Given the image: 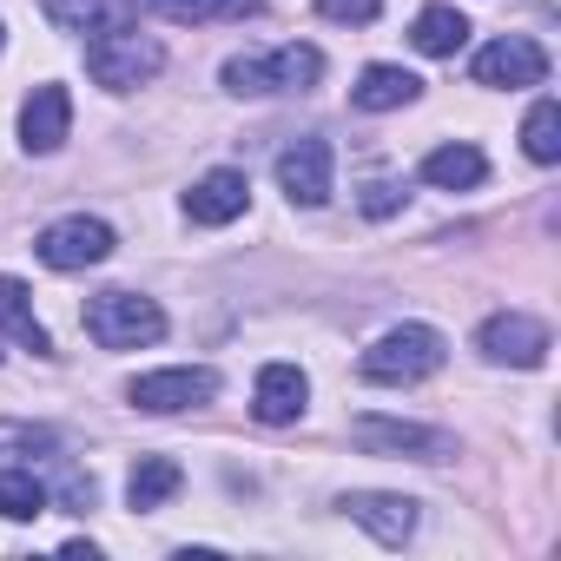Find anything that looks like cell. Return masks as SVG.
Listing matches in <instances>:
<instances>
[{
	"label": "cell",
	"mask_w": 561,
	"mask_h": 561,
	"mask_svg": "<svg viewBox=\"0 0 561 561\" xmlns=\"http://www.w3.org/2000/svg\"><path fill=\"white\" fill-rule=\"evenodd\" d=\"M443 357H449L443 331H430V324H397V331H383V337L364 351L357 370H364L370 383H423V377L443 370Z\"/></svg>",
	"instance_id": "obj_1"
},
{
	"label": "cell",
	"mask_w": 561,
	"mask_h": 561,
	"mask_svg": "<svg viewBox=\"0 0 561 561\" xmlns=\"http://www.w3.org/2000/svg\"><path fill=\"white\" fill-rule=\"evenodd\" d=\"M324 80V54L318 47H277V54H238L225 60V87L231 93H298Z\"/></svg>",
	"instance_id": "obj_2"
},
{
	"label": "cell",
	"mask_w": 561,
	"mask_h": 561,
	"mask_svg": "<svg viewBox=\"0 0 561 561\" xmlns=\"http://www.w3.org/2000/svg\"><path fill=\"white\" fill-rule=\"evenodd\" d=\"M87 337L100 351H139V344H159L165 337V311L139 291H100L87 305Z\"/></svg>",
	"instance_id": "obj_3"
},
{
	"label": "cell",
	"mask_w": 561,
	"mask_h": 561,
	"mask_svg": "<svg viewBox=\"0 0 561 561\" xmlns=\"http://www.w3.org/2000/svg\"><path fill=\"white\" fill-rule=\"evenodd\" d=\"M159 67H165V47H159L152 34H133V27H119V34H100V41L87 47V73H93L106 93H126V87L152 80Z\"/></svg>",
	"instance_id": "obj_4"
},
{
	"label": "cell",
	"mask_w": 561,
	"mask_h": 561,
	"mask_svg": "<svg viewBox=\"0 0 561 561\" xmlns=\"http://www.w3.org/2000/svg\"><path fill=\"white\" fill-rule=\"evenodd\" d=\"M126 397H133V410H146V416H179V410H198V403L218 397V370H198V364L152 370V377H133Z\"/></svg>",
	"instance_id": "obj_5"
},
{
	"label": "cell",
	"mask_w": 561,
	"mask_h": 561,
	"mask_svg": "<svg viewBox=\"0 0 561 561\" xmlns=\"http://www.w3.org/2000/svg\"><path fill=\"white\" fill-rule=\"evenodd\" d=\"M351 443L370 449V456H410V462H449L456 443L443 430H423V423H397V416H357L351 423Z\"/></svg>",
	"instance_id": "obj_6"
},
{
	"label": "cell",
	"mask_w": 561,
	"mask_h": 561,
	"mask_svg": "<svg viewBox=\"0 0 561 561\" xmlns=\"http://www.w3.org/2000/svg\"><path fill=\"white\" fill-rule=\"evenodd\" d=\"M41 264H54V271H87V264H106L113 257V225L106 218H60V225H47L41 231Z\"/></svg>",
	"instance_id": "obj_7"
},
{
	"label": "cell",
	"mask_w": 561,
	"mask_h": 561,
	"mask_svg": "<svg viewBox=\"0 0 561 561\" xmlns=\"http://www.w3.org/2000/svg\"><path fill=\"white\" fill-rule=\"evenodd\" d=\"M476 351L489 364H515V370H541L548 364V324L541 318H522V311H502L476 331Z\"/></svg>",
	"instance_id": "obj_8"
},
{
	"label": "cell",
	"mask_w": 561,
	"mask_h": 561,
	"mask_svg": "<svg viewBox=\"0 0 561 561\" xmlns=\"http://www.w3.org/2000/svg\"><path fill=\"white\" fill-rule=\"evenodd\" d=\"M548 80V54L528 34H502L476 54V87H541Z\"/></svg>",
	"instance_id": "obj_9"
},
{
	"label": "cell",
	"mask_w": 561,
	"mask_h": 561,
	"mask_svg": "<svg viewBox=\"0 0 561 561\" xmlns=\"http://www.w3.org/2000/svg\"><path fill=\"white\" fill-rule=\"evenodd\" d=\"M277 185H285L291 205L318 211V205L331 198V146H324V139H298V146H285V152H277Z\"/></svg>",
	"instance_id": "obj_10"
},
{
	"label": "cell",
	"mask_w": 561,
	"mask_h": 561,
	"mask_svg": "<svg viewBox=\"0 0 561 561\" xmlns=\"http://www.w3.org/2000/svg\"><path fill=\"white\" fill-rule=\"evenodd\" d=\"M351 522H364L383 548H403L410 535H416V502L410 495H383V489H357V495H344L337 502Z\"/></svg>",
	"instance_id": "obj_11"
},
{
	"label": "cell",
	"mask_w": 561,
	"mask_h": 561,
	"mask_svg": "<svg viewBox=\"0 0 561 561\" xmlns=\"http://www.w3.org/2000/svg\"><path fill=\"white\" fill-rule=\"evenodd\" d=\"M41 14L60 27V34H119V27H133L139 21V8H133V0H41Z\"/></svg>",
	"instance_id": "obj_12"
},
{
	"label": "cell",
	"mask_w": 561,
	"mask_h": 561,
	"mask_svg": "<svg viewBox=\"0 0 561 561\" xmlns=\"http://www.w3.org/2000/svg\"><path fill=\"white\" fill-rule=\"evenodd\" d=\"M73 133V100L67 87H34V100L21 106V146L27 152H60Z\"/></svg>",
	"instance_id": "obj_13"
},
{
	"label": "cell",
	"mask_w": 561,
	"mask_h": 561,
	"mask_svg": "<svg viewBox=\"0 0 561 561\" xmlns=\"http://www.w3.org/2000/svg\"><path fill=\"white\" fill-rule=\"evenodd\" d=\"M244 205H251V185H244V172H231V165L205 172V179L185 192V218H192V225H231Z\"/></svg>",
	"instance_id": "obj_14"
},
{
	"label": "cell",
	"mask_w": 561,
	"mask_h": 561,
	"mask_svg": "<svg viewBox=\"0 0 561 561\" xmlns=\"http://www.w3.org/2000/svg\"><path fill=\"white\" fill-rule=\"evenodd\" d=\"M305 397H311V383H305V370L298 364H264L257 370V397H251V410H257V423H298L305 416Z\"/></svg>",
	"instance_id": "obj_15"
},
{
	"label": "cell",
	"mask_w": 561,
	"mask_h": 561,
	"mask_svg": "<svg viewBox=\"0 0 561 561\" xmlns=\"http://www.w3.org/2000/svg\"><path fill=\"white\" fill-rule=\"evenodd\" d=\"M416 93H423L416 73H403V67H364L357 87H351V106H364V113H397V106H410Z\"/></svg>",
	"instance_id": "obj_16"
},
{
	"label": "cell",
	"mask_w": 561,
	"mask_h": 561,
	"mask_svg": "<svg viewBox=\"0 0 561 561\" xmlns=\"http://www.w3.org/2000/svg\"><path fill=\"white\" fill-rule=\"evenodd\" d=\"M423 179H430L436 192H469V185L489 179V159H482L469 139H456V146H436V152L423 159Z\"/></svg>",
	"instance_id": "obj_17"
},
{
	"label": "cell",
	"mask_w": 561,
	"mask_h": 561,
	"mask_svg": "<svg viewBox=\"0 0 561 561\" xmlns=\"http://www.w3.org/2000/svg\"><path fill=\"white\" fill-rule=\"evenodd\" d=\"M179 489H185V469H179L172 456H139L133 476H126V502H133V508H165Z\"/></svg>",
	"instance_id": "obj_18"
},
{
	"label": "cell",
	"mask_w": 561,
	"mask_h": 561,
	"mask_svg": "<svg viewBox=\"0 0 561 561\" xmlns=\"http://www.w3.org/2000/svg\"><path fill=\"white\" fill-rule=\"evenodd\" d=\"M0 331L21 337L34 357H47V351H54V337H47V331H41V318H34V291L21 285V277H0Z\"/></svg>",
	"instance_id": "obj_19"
},
{
	"label": "cell",
	"mask_w": 561,
	"mask_h": 561,
	"mask_svg": "<svg viewBox=\"0 0 561 561\" xmlns=\"http://www.w3.org/2000/svg\"><path fill=\"white\" fill-rule=\"evenodd\" d=\"M410 41H416V54L449 60V54L469 41V21H462L456 8H423V14H416V27H410Z\"/></svg>",
	"instance_id": "obj_20"
},
{
	"label": "cell",
	"mask_w": 561,
	"mask_h": 561,
	"mask_svg": "<svg viewBox=\"0 0 561 561\" xmlns=\"http://www.w3.org/2000/svg\"><path fill=\"white\" fill-rule=\"evenodd\" d=\"M0 515L8 522H41L47 515V482L34 469H0Z\"/></svg>",
	"instance_id": "obj_21"
},
{
	"label": "cell",
	"mask_w": 561,
	"mask_h": 561,
	"mask_svg": "<svg viewBox=\"0 0 561 561\" xmlns=\"http://www.w3.org/2000/svg\"><path fill=\"white\" fill-rule=\"evenodd\" d=\"M522 152H528L535 165H554V159H561V106H554V100H535V106H528V119H522Z\"/></svg>",
	"instance_id": "obj_22"
},
{
	"label": "cell",
	"mask_w": 561,
	"mask_h": 561,
	"mask_svg": "<svg viewBox=\"0 0 561 561\" xmlns=\"http://www.w3.org/2000/svg\"><path fill=\"white\" fill-rule=\"evenodd\" d=\"M152 8L165 14V21H251L264 0H152Z\"/></svg>",
	"instance_id": "obj_23"
},
{
	"label": "cell",
	"mask_w": 561,
	"mask_h": 561,
	"mask_svg": "<svg viewBox=\"0 0 561 561\" xmlns=\"http://www.w3.org/2000/svg\"><path fill=\"white\" fill-rule=\"evenodd\" d=\"M318 14L337 21V27H370L383 14V0H318Z\"/></svg>",
	"instance_id": "obj_24"
},
{
	"label": "cell",
	"mask_w": 561,
	"mask_h": 561,
	"mask_svg": "<svg viewBox=\"0 0 561 561\" xmlns=\"http://www.w3.org/2000/svg\"><path fill=\"white\" fill-rule=\"evenodd\" d=\"M403 205V185H390V179H377V185H364V211L370 218H390Z\"/></svg>",
	"instance_id": "obj_25"
}]
</instances>
